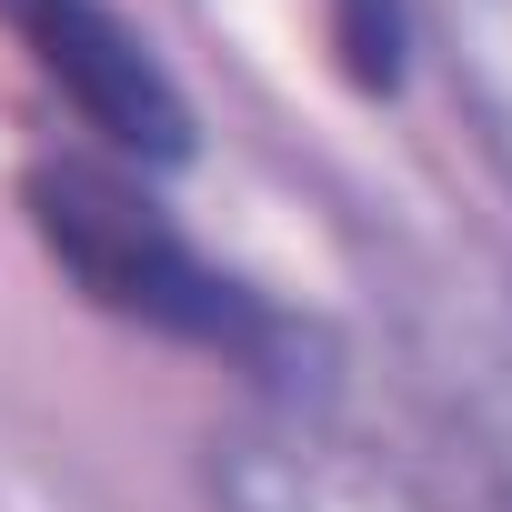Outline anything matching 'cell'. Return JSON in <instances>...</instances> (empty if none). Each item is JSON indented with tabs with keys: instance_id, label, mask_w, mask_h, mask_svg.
Segmentation results:
<instances>
[{
	"instance_id": "5",
	"label": "cell",
	"mask_w": 512,
	"mask_h": 512,
	"mask_svg": "<svg viewBox=\"0 0 512 512\" xmlns=\"http://www.w3.org/2000/svg\"><path fill=\"white\" fill-rule=\"evenodd\" d=\"M402 31H412V0H342V61L372 91L402 81Z\"/></svg>"
},
{
	"instance_id": "3",
	"label": "cell",
	"mask_w": 512,
	"mask_h": 512,
	"mask_svg": "<svg viewBox=\"0 0 512 512\" xmlns=\"http://www.w3.org/2000/svg\"><path fill=\"white\" fill-rule=\"evenodd\" d=\"M211 512H452L422 472L342 432L322 402H251L201 442Z\"/></svg>"
},
{
	"instance_id": "2",
	"label": "cell",
	"mask_w": 512,
	"mask_h": 512,
	"mask_svg": "<svg viewBox=\"0 0 512 512\" xmlns=\"http://www.w3.org/2000/svg\"><path fill=\"white\" fill-rule=\"evenodd\" d=\"M0 31H11L31 51V71L71 101V121L101 141V161L181 171L201 151L181 81L161 71V51L111 11V0H0Z\"/></svg>"
},
{
	"instance_id": "4",
	"label": "cell",
	"mask_w": 512,
	"mask_h": 512,
	"mask_svg": "<svg viewBox=\"0 0 512 512\" xmlns=\"http://www.w3.org/2000/svg\"><path fill=\"white\" fill-rule=\"evenodd\" d=\"M412 21L432 31L462 111L482 121V151L512 181V0H412Z\"/></svg>"
},
{
	"instance_id": "1",
	"label": "cell",
	"mask_w": 512,
	"mask_h": 512,
	"mask_svg": "<svg viewBox=\"0 0 512 512\" xmlns=\"http://www.w3.org/2000/svg\"><path fill=\"white\" fill-rule=\"evenodd\" d=\"M21 211H31L41 251L101 312H121V322L161 332V342H191V352L241 362L272 402H312V382H302L312 322H292L282 302H262L251 282H231L211 251L151 201L141 171H121L101 151H41L21 171Z\"/></svg>"
}]
</instances>
